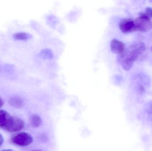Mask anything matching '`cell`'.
<instances>
[{"label": "cell", "mask_w": 152, "mask_h": 151, "mask_svg": "<svg viewBox=\"0 0 152 151\" xmlns=\"http://www.w3.org/2000/svg\"><path fill=\"white\" fill-rule=\"evenodd\" d=\"M145 49V45L142 42L136 43L119 54L118 61L125 70H130L134 62L142 55Z\"/></svg>", "instance_id": "cell-1"}, {"label": "cell", "mask_w": 152, "mask_h": 151, "mask_svg": "<svg viewBox=\"0 0 152 151\" xmlns=\"http://www.w3.org/2000/svg\"><path fill=\"white\" fill-rule=\"evenodd\" d=\"M25 123L22 119L11 116L8 112L0 110V128L9 132H17L22 129Z\"/></svg>", "instance_id": "cell-2"}, {"label": "cell", "mask_w": 152, "mask_h": 151, "mask_svg": "<svg viewBox=\"0 0 152 151\" xmlns=\"http://www.w3.org/2000/svg\"><path fill=\"white\" fill-rule=\"evenodd\" d=\"M134 31L145 32L152 27V22L144 12L140 13L139 17L134 20Z\"/></svg>", "instance_id": "cell-3"}, {"label": "cell", "mask_w": 152, "mask_h": 151, "mask_svg": "<svg viewBox=\"0 0 152 151\" xmlns=\"http://www.w3.org/2000/svg\"><path fill=\"white\" fill-rule=\"evenodd\" d=\"M11 142L18 146L24 147L30 145L33 142V138L28 133L20 132L16 134L12 137Z\"/></svg>", "instance_id": "cell-4"}, {"label": "cell", "mask_w": 152, "mask_h": 151, "mask_svg": "<svg viewBox=\"0 0 152 151\" xmlns=\"http://www.w3.org/2000/svg\"><path fill=\"white\" fill-rule=\"evenodd\" d=\"M134 20L132 19L122 20L119 24L121 30L125 33L134 32Z\"/></svg>", "instance_id": "cell-5"}, {"label": "cell", "mask_w": 152, "mask_h": 151, "mask_svg": "<svg viewBox=\"0 0 152 151\" xmlns=\"http://www.w3.org/2000/svg\"><path fill=\"white\" fill-rule=\"evenodd\" d=\"M110 48L113 52L118 54H121L126 49L124 43L115 39L111 42Z\"/></svg>", "instance_id": "cell-6"}, {"label": "cell", "mask_w": 152, "mask_h": 151, "mask_svg": "<svg viewBox=\"0 0 152 151\" xmlns=\"http://www.w3.org/2000/svg\"><path fill=\"white\" fill-rule=\"evenodd\" d=\"M9 103L11 106L16 108H21L24 105V100L19 96H13L10 98Z\"/></svg>", "instance_id": "cell-7"}, {"label": "cell", "mask_w": 152, "mask_h": 151, "mask_svg": "<svg viewBox=\"0 0 152 151\" xmlns=\"http://www.w3.org/2000/svg\"><path fill=\"white\" fill-rule=\"evenodd\" d=\"M30 123L32 127L37 128L41 126L42 123V120L41 117L37 114H34L30 117Z\"/></svg>", "instance_id": "cell-8"}, {"label": "cell", "mask_w": 152, "mask_h": 151, "mask_svg": "<svg viewBox=\"0 0 152 151\" xmlns=\"http://www.w3.org/2000/svg\"><path fill=\"white\" fill-rule=\"evenodd\" d=\"M13 37L18 40L26 41L32 38V35L25 32L16 33L13 35Z\"/></svg>", "instance_id": "cell-9"}, {"label": "cell", "mask_w": 152, "mask_h": 151, "mask_svg": "<svg viewBox=\"0 0 152 151\" xmlns=\"http://www.w3.org/2000/svg\"><path fill=\"white\" fill-rule=\"evenodd\" d=\"M40 55L43 58L51 59L53 57V54L51 51L49 49H45L42 51Z\"/></svg>", "instance_id": "cell-10"}, {"label": "cell", "mask_w": 152, "mask_h": 151, "mask_svg": "<svg viewBox=\"0 0 152 151\" xmlns=\"http://www.w3.org/2000/svg\"><path fill=\"white\" fill-rule=\"evenodd\" d=\"M144 13L151 19V18H152V8L151 7H148V8H146L145 12Z\"/></svg>", "instance_id": "cell-11"}, {"label": "cell", "mask_w": 152, "mask_h": 151, "mask_svg": "<svg viewBox=\"0 0 152 151\" xmlns=\"http://www.w3.org/2000/svg\"><path fill=\"white\" fill-rule=\"evenodd\" d=\"M4 142V137L1 134H0V146L3 144Z\"/></svg>", "instance_id": "cell-12"}, {"label": "cell", "mask_w": 152, "mask_h": 151, "mask_svg": "<svg viewBox=\"0 0 152 151\" xmlns=\"http://www.w3.org/2000/svg\"><path fill=\"white\" fill-rule=\"evenodd\" d=\"M3 101L2 99L0 97V108L2 107L3 105Z\"/></svg>", "instance_id": "cell-13"}, {"label": "cell", "mask_w": 152, "mask_h": 151, "mask_svg": "<svg viewBox=\"0 0 152 151\" xmlns=\"http://www.w3.org/2000/svg\"><path fill=\"white\" fill-rule=\"evenodd\" d=\"M1 151H15L13 150H10V149H9V150H1Z\"/></svg>", "instance_id": "cell-14"}, {"label": "cell", "mask_w": 152, "mask_h": 151, "mask_svg": "<svg viewBox=\"0 0 152 151\" xmlns=\"http://www.w3.org/2000/svg\"><path fill=\"white\" fill-rule=\"evenodd\" d=\"M31 151H42L41 150H31Z\"/></svg>", "instance_id": "cell-15"}, {"label": "cell", "mask_w": 152, "mask_h": 151, "mask_svg": "<svg viewBox=\"0 0 152 151\" xmlns=\"http://www.w3.org/2000/svg\"></svg>", "instance_id": "cell-16"}]
</instances>
